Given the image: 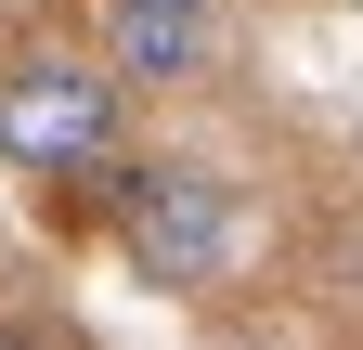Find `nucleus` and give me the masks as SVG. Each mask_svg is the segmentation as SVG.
I'll return each mask as SVG.
<instances>
[{
    "mask_svg": "<svg viewBox=\"0 0 363 350\" xmlns=\"http://www.w3.org/2000/svg\"><path fill=\"white\" fill-rule=\"evenodd\" d=\"M117 259H130L143 286H169V298L220 286V273L247 259L234 182H220L208 156H117Z\"/></svg>",
    "mask_w": 363,
    "mask_h": 350,
    "instance_id": "1",
    "label": "nucleus"
},
{
    "mask_svg": "<svg viewBox=\"0 0 363 350\" xmlns=\"http://www.w3.org/2000/svg\"><path fill=\"white\" fill-rule=\"evenodd\" d=\"M117 156H130V91L104 78V52H13L0 65V169L91 182Z\"/></svg>",
    "mask_w": 363,
    "mask_h": 350,
    "instance_id": "2",
    "label": "nucleus"
},
{
    "mask_svg": "<svg viewBox=\"0 0 363 350\" xmlns=\"http://www.w3.org/2000/svg\"><path fill=\"white\" fill-rule=\"evenodd\" d=\"M104 78L117 91H195L208 78V13H104Z\"/></svg>",
    "mask_w": 363,
    "mask_h": 350,
    "instance_id": "3",
    "label": "nucleus"
},
{
    "mask_svg": "<svg viewBox=\"0 0 363 350\" xmlns=\"http://www.w3.org/2000/svg\"><path fill=\"white\" fill-rule=\"evenodd\" d=\"M104 13H208V0H104Z\"/></svg>",
    "mask_w": 363,
    "mask_h": 350,
    "instance_id": "4",
    "label": "nucleus"
},
{
    "mask_svg": "<svg viewBox=\"0 0 363 350\" xmlns=\"http://www.w3.org/2000/svg\"><path fill=\"white\" fill-rule=\"evenodd\" d=\"M0 350H52V337H39V324H13V312H0Z\"/></svg>",
    "mask_w": 363,
    "mask_h": 350,
    "instance_id": "5",
    "label": "nucleus"
}]
</instances>
